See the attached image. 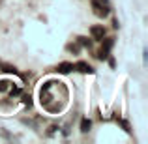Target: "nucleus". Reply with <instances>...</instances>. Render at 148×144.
I'll use <instances>...</instances> for the list:
<instances>
[{
	"label": "nucleus",
	"mask_w": 148,
	"mask_h": 144,
	"mask_svg": "<svg viewBox=\"0 0 148 144\" xmlns=\"http://www.w3.org/2000/svg\"><path fill=\"white\" fill-rule=\"evenodd\" d=\"M0 2H2V0H0Z\"/></svg>",
	"instance_id": "f3484780"
},
{
	"label": "nucleus",
	"mask_w": 148,
	"mask_h": 144,
	"mask_svg": "<svg viewBox=\"0 0 148 144\" xmlns=\"http://www.w3.org/2000/svg\"><path fill=\"white\" fill-rule=\"evenodd\" d=\"M10 86H11L10 81H6V79L0 81V92H8V90H10Z\"/></svg>",
	"instance_id": "9b49d317"
},
{
	"label": "nucleus",
	"mask_w": 148,
	"mask_h": 144,
	"mask_svg": "<svg viewBox=\"0 0 148 144\" xmlns=\"http://www.w3.org/2000/svg\"><path fill=\"white\" fill-rule=\"evenodd\" d=\"M66 51H68V53H73V54H77V53L81 51V45L77 43V41H75V43H68V45H66Z\"/></svg>",
	"instance_id": "0eeeda50"
},
{
	"label": "nucleus",
	"mask_w": 148,
	"mask_h": 144,
	"mask_svg": "<svg viewBox=\"0 0 148 144\" xmlns=\"http://www.w3.org/2000/svg\"><path fill=\"white\" fill-rule=\"evenodd\" d=\"M8 92H10V96H11V97H17L19 94H21V86H13V84H11Z\"/></svg>",
	"instance_id": "9d476101"
},
{
	"label": "nucleus",
	"mask_w": 148,
	"mask_h": 144,
	"mask_svg": "<svg viewBox=\"0 0 148 144\" xmlns=\"http://www.w3.org/2000/svg\"><path fill=\"white\" fill-rule=\"evenodd\" d=\"M90 127H92V120H88V118L81 120V133H88Z\"/></svg>",
	"instance_id": "423d86ee"
},
{
	"label": "nucleus",
	"mask_w": 148,
	"mask_h": 144,
	"mask_svg": "<svg viewBox=\"0 0 148 144\" xmlns=\"http://www.w3.org/2000/svg\"><path fill=\"white\" fill-rule=\"evenodd\" d=\"M112 28H114V30H116V28H120V23H118V19H116V17L112 19Z\"/></svg>",
	"instance_id": "dca6fc26"
},
{
	"label": "nucleus",
	"mask_w": 148,
	"mask_h": 144,
	"mask_svg": "<svg viewBox=\"0 0 148 144\" xmlns=\"http://www.w3.org/2000/svg\"><path fill=\"white\" fill-rule=\"evenodd\" d=\"M77 43H79L81 47H88V49L92 47V41L88 40V38H84V36H79V38H77Z\"/></svg>",
	"instance_id": "6e6552de"
},
{
	"label": "nucleus",
	"mask_w": 148,
	"mask_h": 144,
	"mask_svg": "<svg viewBox=\"0 0 148 144\" xmlns=\"http://www.w3.org/2000/svg\"><path fill=\"white\" fill-rule=\"evenodd\" d=\"M56 71L62 73V75H68V73L73 71V64H71V62H60L58 68H56Z\"/></svg>",
	"instance_id": "20e7f679"
},
{
	"label": "nucleus",
	"mask_w": 148,
	"mask_h": 144,
	"mask_svg": "<svg viewBox=\"0 0 148 144\" xmlns=\"http://www.w3.org/2000/svg\"><path fill=\"white\" fill-rule=\"evenodd\" d=\"M109 53H111V51H107V49H103V47H101V49H99V53H98V58H99L101 62H103V60H107Z\"/></svg>",
	"instance_id": "f8f14e48"
},
{
	"label": "nucleus",
	"mask_w": 148,
	"mask_h": 144,
	"mask_svg": "<svg viewBox=\"0 0 148 144\" xmlns=\"http://www.w3.org/2000/svg\"><path fill=\"white\" fill-rule=\"evenodd\" d=\"M0 71L2 73H13V75H17V69H15V66H11V64H2L0 62Z\"/></svg>",
	"instance_id": "39448f33"
},
{
	"label": "nucleus",
	"mask_w": 148,
	"mask_h": 144,
	"mask_svg": "<svg viewBox=\"0 0 148 144\" xmlns=\"http://www.w3.org/2000/svg\"><path fill=\"white\" fill-rule=\"evenodd\" d=\"M118 124L124 127V131H126V133H131V129H130V124H127L126 120H118Z\"/></svg>",
	"instance_id": "ddd939ff"
},
{
	"label": "nucleus",
	"mask_w": 148,
	"mask_h": 144,
	"mask_svg": "<svg viewBox=\"0 0 148 144\" xmlns=\"http://www.w3.org/2000/svg\"><path fill=\"white\" fill-rule=\"evenodd\" d=\"M73 69H77V71H81V73H90V75L94 73V68H92L90 64H86V62H83V60L77 62V64L73 66Z\"/></svg>",
	"instance_id": "7ed1b4c3"
},
{
	"label": "nucleus",
	"mask_w": 148,
	"mask_h": 144,
	"mask_svg": "<svg viewBox=\"0 0 148 144\" xmlns=\"http://www.w3.org/2000/svg\"><path fill=\"white\" fill-rule=\"evenodd\" d=\"M21 101H23V103H25L26 105V107H32V96H30V94H23V97H21Z\"/></svg>",
	"instance_id": "1a4fd4ad"
},
{
	"label": "nucleus",
	"mask_w": 148,
	"mask_h": 144,
	"mask_svg": "<svg viewBox=\"0 0 148 144\" xmlns=\"http://www.w3.org/2000/svg\"><path fill=\"white\" fill-rule=\"evenodd\" d=\"M107 60H109V66H111V68H114V66H116V62H114V58H112V56H111V54H109V56H107Z\"/></svg>",
	"instance_id": "2eb2a0df"
},
{
	"label": "nucleus",
	"mask_w": 148,
	"mask_h": 144,
	"mask_svg": "<svg viewBox=\"0 0 148 144\" xmlns=\"http://www.w3.org/2000/svg\"><path fill=\"white\" fill-rule=\"evenodd\" d=\"M90 36H92V40L99 41L103 36H107V28H105L103 25H94V26L90 28Z\"/></svg>",
	"instance_id": "f03ea898"
},
{
	"label": "nucleus",
	"mask_w": 148,
	"mask_h": 144,
	"mask_svg": "<svg viewBox=\"0 0 148 144\" xmlns=\"http://www.w3.org/2000/svg\"><path fill=\"white\" fill-rule=\"evenodd\" d=\"M92 13H94L98 19H105V17H109V13H111V6H103V4L92 0Z\"/></svg>",
	"instance_id": "f257e3e1"
},
{
	"label": "nucleus",
	"mask_w": 148,
	"mask_h": 144,
	"mask_svg": "<svg viewBox=\"0 0 148 144\" xmlns=\"http://www.w3.org/2000/svg\"><path fill=\"white\" fill-rule=\"evenodd\" d=\"M58 129H60L58 126H51V127H49V131H47V137H51V135H54V133H56Z\"/></svg>",
	"instance_id": "4468645a"
}]
</instances>
